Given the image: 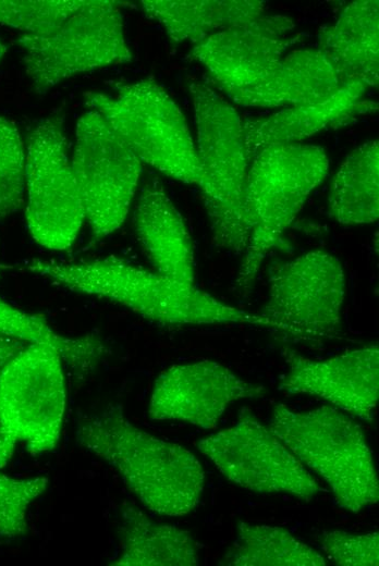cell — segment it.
Returning <instances> with one entry per match:
<instances>
[{"instance_id": "cell-3", "label": "cell", "mask_w": 379, "mask_h": 566, "mask_svg": "<svg viewBox=\"0 0 379 566\" xmlns=\"http://www.w3.org/2000/svg\"><path fill=\"white\" fill-rule=\"evenodd\" d=\"M329 171L326 150L316 145L279 144L252 159L244 197L249 239L236 285L248 294L266 256L284 248L283 234Z\"/></svg>"}, {"instance_id": "cell-6", "label": "cell", "mask_w": 379, "mask_h": 566, "mask_svg": "<svg viewBox=\"0 0 379 566\" xmlns=\"http://www.w3.org/2000/svg\"><path fill=\"white\" fill-rule=\"evenodd\" d=\"M85 97L140 162L200 187L201 171L185 116L154 78L121 85L114 95L88 91Z\"/></svg>"}, {"instance_id": "cell-28", "label": "cell", "mask_w": 379, "mask_h": 566, "mask_svg": "<svg viewBox=\"0 0 379 566\" xmlns=\"http://www.w3.org/2000/svg\"><path fill=\"white\" fill-rule=\"evenodd\" d=\"M321 550L337 565L377 566L379 564V533H353L343 530L326 531L320 536Z\"/></svg>"}, {"instance_id": "cell-29", "label": "cell", "mask_w": 379, "mask_h": 566, "mask_svg": "<svg viewBox=\"0 0 379 566\" xmlns=\"http://www.w3.org/2000/svg\"><path fill=\"white\" fill-rule=\"evenodd\" d=\"M24 343L20 339L0 334V371L25 346Z\"/></svg>"}, {"instance_id": "cell-15", "label": "cell", "mask_w": 379, "mask_h": 566, "mask_svg": "<svg viewBox=\"0 0 379 566\" xmlns=\"http://www.w3.org/2000/svg\"><path fill=\"white\" fill-rule=\"evenodd\" d=\"M289 370L278 389L318 396L364 421H372L379 397V348L363 346L328 359L285 349Z\"/></svg>"}, {"instance_id": "cell-26", "label": "cell", "mask_w": 379, "mask_h": 566, "mask_svg": "<svg viewBox=\"0 0 379 566\" xmlns=\"http://www.w3.org/2000/svg\"><path fill=\"white\" fill-rule=\"evenodd\" d=\"M83 0H0V24L20 35H39L56 27L82 4Z\"/></svg>"}, {"instance_id": "cell-19", "label": "cell", "mask_w": 379, "mask_h": 566, "mask_svg": "<svg viewBox=\"0 0 379 566\" xmlns=\"http://www.w3.org/2000/svg\"><path fill=\"white\" fill-rule=\"evenodd\" d=\"M341 83L326 56L317 49L294 50L265 81L232 100L246 107H292L325 99Z\"/></svg>"}, {"instance_id": "cell-9", "label": "cell", "mask_w": 379, "mask_h": 566, "mask_svg": "<svg viewBox=\"0 0 379 566\" xmlns=\"http://www.w3.org/2000/svg\"><path fill=\"white\" fill-rule=\"evenodd\" d=\"M345 292L340 260L313 250L273 268L268 299L258 315L288 340L331 341L342 331Z\"/></svg>"}, {"instance_id": "cell-17", "label": "cell", "mask_w": 379, "mask_h": 566, "mask_svg": "<svg viewBox=\"0 0 379 566\" xmlns=\"http://www.w3.org/2000/svg\"><path fill=\"white\" fill-rule=\"evenodd\" d=\"M379 2L358 0L347 4L338 20L319 35V50L326 56L341 85L378 84Z\"/></svg>"}, {"instance_id": "cell-24", "label": "cell", "mask_w": 379, "mask_h": 566, "mask_svg": "<svg viewBox=\"0 0 379 566\" xmlns=\"http://www.w3.org/2000/svg\"><path fill=\"white\" fill-rule=\"evenodd\" d=\"M0 334L26 343H47L58 350L63 362L69 367L82 365L90 350V343L86 336H63L53 331L44 319L15 308L1 297Z\"/></svg>"}, {"instance_id": "cell-20", "label": "cell", "mask_w": 379, "mask_h": 566, "mask_svg": "<svg viewBox=\"0 0 379 566\" xmlns=\"http://www.w3.org/2000/svg\"><path fill=\"white\" fill-rule=\"evenodd\" d=\"M140 3L143 12L163 26L174 45H195L265 12V2L258 0H145Z\"/></svg>"}, {"instance_id": "cell-23", "label": "cell", "mask_w": 379, "mask_h": 566, "mask_svg": "<svg viewBox=\"0 0 379 566\" xmlns=\"http://www.w3.org/2000/svg\"><path fill=\"white\" fill-rule=\"evenodd\" d=\"M221 565L325 566V557L279 526L240 521L236 537Z\"/></svg>"}, {"instance_id": "cell-13", "label": "cell", "mask_w": 379, "mask_h": 566, "mask_svg": "<svg viewBox=\"0 0 379 566\" xmlns=\"http://www.w3.org/2000/svg\"><path fill=\"white\" fill-rule=\"evenodd\" d=\"M294 21L282 14L266 15L218 32L193 45L200 62L232 99L265 81L298 39Z\"/></svg>"}, {"instance_id": "cell-5", "label": "cell", "mask_w": 379, "mask_h": 566, "mask_svg": "<svg viewBox=\"0 0 379 566\" xmlns=\"http://www.w3.org/2000/svg\"><path fill=\"white\" fill-rule=\"evenodd\" d=\"M270 429L330 487L338 505L358 513L378 502L379 481L363 429L337 407L272 409Z\"/></svg>"}, {"instance_id": "cell-14", "label": "cell", "mask_w": 379, "mask_h": 566, "mask_svg": "<svg viewBox=\"0 0 379 566\" xmlns=\"http://www.w3.org/2000/svg\"><path fill=\"white\" fill-rule=\"evenodd\" d=\"M227 366L198 360L169 367L156 379L148 405L151 420L186 422L215 429L229 405L265 395Z\"/></svg>"}, {"instance_id": "cell-27", "label": "cell", "mask_w": 379, "mask_h": 566, "mask_svg": "<svg viewBox=\"0 0 379 566\" xmlns=\"http://www.w3.org/2000/svg\"><path fill=\"white\" fill-rule=\"evenodd\" d=\"M47 477L19 479L0 472V536L22 537L27 530L26 514L30 503L48 487Z\"/></svg>"}, {"instance_id": "cell-21", "label": "cell", "mask_w": 379, "mask_h": 566, "mask_svg": "<svg viewBox=\"0 0 379 566\" xmlns=\"http://www.w3.org/2000/svg\"><path fill=\"white\" fill-rule=\"evenodd\" d=\"M122 550L117 566H196L199 551L191 533L157 522L132 505L121 508Z\"/></svg>"}, {"instance_id": "cell-1", "label": "cell", "mask_w": 379, "mask_h": 566, "mask_svg": "<svg viewBox=\"0 0 379 566\" xmlns=\"http://www.w3.org/2000/svg\"><path fill=\"white\" fill-rule=\"evenodd\" d=\"M74 433L76 443L112 466L151 512L183 516L198 505L205 471L197 457L137 428L121 404L80 416Z\"/></svg>"}, {"instance_id": "cell-8", "label": "cell", "mask_w": 379, "mask_h": 566, "mask_svg": "<svg viewBox=\"0 0 379 566\" xmlns=\"http://www.w3.org/2000/svg\"><path fill=\"white\" fill-rule=\"evenodd\" d=\"M126 2L83 0L62 23L39 35H20L33 89L44 95L61 82L100 67L130 62L121 9Z\"/></svg>"}, {"instance_id": "cell-7", "label": "cell", "mask_w": 379, "mask_h": 566, "mask_svg": "<svg viewBox=\"0 0 379 566\" xmlns=\"http://www.w3.org/2000/svg\"><path fill=\"white\" fill-rule=\"evenodd\" d=\"M65 408L60 354L47 343H28L0 371V469L17 444L32 455L52 451Z\"/></svg>"}, {"instance_id": "cell-11", "label": "cell", "mask_w": 379, "mask_h": 566, "mask_svg": "<svg viewBox=\"0 0 379 566\" xmlns=\"http://www.w3.org/2000/svg\"><path fill=\"white\" fill-rule=\"evenodd\" d=\"M25 175L26 222L30 235L48 249L71 247L85 216L66 153L61 115L44 119L29 133Z\"/></svg>"}, {"instance_id": "cell-31", "label": "cell", "mask_w": 379, "mask_h": 566, "mask_svg": "<svg viewBox=\"0 0 379 566\" xmlns=\"http://www.w3.org/2000/svg\"><path fill=\"white\" fill-rule=\"evenodd\" d=\"M3 269L2 264H0V275H1V270Z\"/></svg>"}, {"instance_id": "cell-22", "label": "cell", "mask_w": 379, "mask_h": 566, "mask_svg": "<svg viewBox=\"0 0 379 566\" xmlns=\"http://www.w3.org/2000/svg\"><path fill=\"white\" fill-rule=\"evenodd\" d=\"M328 212L338 223L368 224L379 217V145L370 140L355 148L333 176Z\"/></svg>"}, {"instance_id": "cell-4", "label": "cell", "mask_w": 379, "mask_h": 566, "mask_svg": "<svg viewBox=\"0 0 379 566\" xmlns=\"http://www.w3.org/2000/svg\"><path fill=\"white\" fill-rule=\"evenodd\" d=\"M196 127L200 190L217 246L244 254L248 229L244 216L245 187L252 158L244 122L206 83L190 86Z\"/></svg>"}, {"instance_id": "cell-2", "label": "cell", "mask_w": 379, "mask_h": 566, "mask_svg": "<svg viewBox=\"0 0 379 566\" xmlns=\"http://www.w3.org/2000/svg\"><path fill=\"white\" fill-rule=\"evenodd\" d=\"M25 267L60 287L114 302L159 323L267 327L258 313L224 304L195 284L171 280L115 257L74 262L33 259Z\"/></svg>"}, {"instance_id": "cell-16", "label": "cell", "mask_w": 379, "mask_h": 566, "mask_svg": "<svg viewBox=\"0 0 379 566\" xmlns=\"http://www.w3.org/2000/svg\"><path fill=\"white\" fill-rule=\"evenodd\" d=\"M135 235L156 272L195 284V262L187 226L158 180H148L137 197Z\"/></svg>"}, {"instance_id": "cell-25", "label": "cell", "mask_w": 379, "mask_h": 566, "mask_svg": "<svg viewBox=\"0 0 379 566\" xmlns=\"http://www.w3.org/2000/svg\"><path fill=\"white\" fill-rule=\"evenodd\" d=\"M25 161L26 148L17 126L0 115V218L25 204Z\"/></svg>"}, {"instance_id": "cell-30", "label": "cell", "mask_w": 379, "mask_h": 566, "mask_svg": "<svg viewBox=\"0 0 379 566\" xmlns=\"http://www.w3.org/2000/svg\"><path fill=\"white\" fill-rule=\"evenodd\" d=\"M5 52H7V46L4 45L2 39L0 38V62L3 59V56L5 54Z\"/></svg>"}, {"instance_id": "cell-10", "label": "cell", "mask_w": 379, "mask_h": 566, "mask_svg": "<svg viewBox=\"0 0 379 566\" xmlns=\"http://www.w3.org/2000/svg\"><path fill=\"white\" fill-rule=\"evenodd\" d=\"M71 159L91 236L99 241L124 222L142 173V162L97 111L81 115Z\"/></svg>"}, {"instance_id": "cell-18", "label": "cell", "mask_w": 379, "mask_h": 566, "mask_svg": "<svg viewBox=\"0 0 379 566\" xmlns=\"http://www.w3.org/2000/svg\"><path fill=\"white\" fill-rule=\"evenodd\" d=\"M367 87L346 84L329 97L288 107L267 116L244 123L245 143L250 158L261 149L279 144H293L323 128L338 125L357 111H366L360 99Z\"/></svg>"}, {"instance_id": "cell-12", "label": "cell", "mask_w": 379, "mask_h": 566, "mask_svg": "<svg viewBox=\"0 0 379 566\" xmlns=\"http://www.w3.org/2000/svg\"><path fill=\"white\" fill-rule=\"evenodd\" d=\"M198 451L232 483L259 493L309 501L321 490L279 436L247 408L230 428L203 438Z\"/></svg>"}]
</instances>
